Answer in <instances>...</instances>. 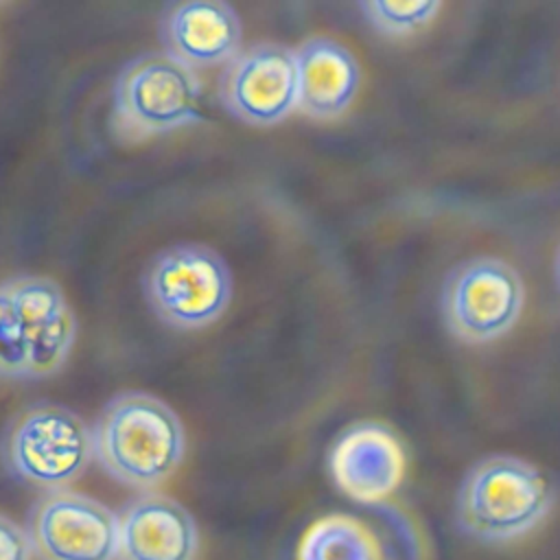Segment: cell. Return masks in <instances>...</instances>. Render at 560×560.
Here are the masks:
<instances>
[{
  "mask_svg": "<svg viewBox=\"0 0 560 560\" xmlns=\"http://www.w3.org/2000/svg\"><path fill=\"white\" fill-rule=\"evenodd\" d=\"M92 448L116 481L149 490L182 466L186 433L179 416L158 396L120 392L98 413Z\"/></svg>",
  "mask_w": 560,
  "mask_h": 560,
  "instance_id": "1",
  "label": "cell"
},
{
  "mask_svg": "<svg viewBox=\"0 0 560 560\" xmlns=\"http://www.w3.org/2000/svg\"><path fill=\"white\" fill-rule=\"evenodd\" d=\"M547 477L529 462L492 455L477 462L457 492L459 527L483 542H505L532 532L551 508Z\"/></svg>",
  "mask_w": 560,
  "mask_h": 560,
  "instance_id": "2",
  "label": "cell"
},
{
  "mask_svg": "<svg viewBox=\"0 0 560 560\" xmlns=\"http://www.w3.org/2000/svg\"><path fill=\"white\" fill-rule=\"evenodd\" d=\"M142 289L158 319L177 330H201L230 306L234 280L217 249L175 243L149 260Z\"/></svg>",
  "mask_w": 560,
  "mask_h": 560,
  "instance_id": "3",
  "label": "cell"
},
{
  "mask_svg": "<svg viewBox=\"0 0 560 560\" xmlns=\"http://www.w3.org/2000/svg\"><path fill=\"white\" fill-rule=\"evenodd\" d=\"M201 116L199 77L166 52H147L118 72L112 125L125 140H149Z\"/></svg>",
  "mask_w": 560,
  "mask_h": 560,
  "instance_id": "4",
  "label": "cell"
},
{
  "mask_svg": "<svg viewBox=\"0 0 560 560\" xmlns=\"http://www.w3.org/2000/svg\"><path fill=\"white\" fill-rule=\"evenodd\" d=\"M94 457L90 427L68 407L37 402L13 416L2 438V459L18 479L66 490Z\"/></svg>",
  "mask_w": 560,
  "mask_h": 560,
  "instance_id": "5",
  "label": "cell"
},
{
  "mask_svg": "<svg viewBox=\"0 0 560 560\" xmlns=\"http://www.w3.org/2000/svg\"><path fill=\"white\" fill-rule=\"evenodd\" d=\"M525 306L518 271L494 256L455 265L442 284L440 311L446 330L462 343H490L514 328Z\"/></svg>",
  "mask_w": 560,
  "mask_h": 560,
  "instance_id": "6",
  "label": "cell"
},
{
  "mask_svg": "<svg viewBox=\"0 0 560 560\" xmlns=\"http://www.w3.org/2000/svg\"><path fill=\"white\" fill-rule=\"evenodd\" d=\"M219 101L236 120L271 127L298 109V72L293 48L258 42L241 48L219 77Z\"/></svg>",
  "mask_w": 560,
  "mask_h": 560,
  "instance_id": "7",
  "label": "cell"
},
{
  "mask_svg": "<svg viewBox=\"0 0 560 560\" xmlns=\"http://www.w3.org/2000/svg\"><path fill=\"white\" fill-rule=\"evenodd\" d=\"M26 536L39 560H114L118 556V516L101 501L50 490L28 512Z\"/></svg>",
  "mask_w": 560,
  "mask_h": 560,
  "instance_id": "8",
  "label": "cell"
},
{
  "mask_svg": "<svg viewBox=\"0 0 560 560\" xmlns=\"http://www.w3.org/2000/svg\"><path fill=\"white\" fill-rule=\"evenodd\" d=\"M405 466L398 435L376 420H361L343 429L328 453L335 486L363 505L392 497L405 477Z\"/></svg>",
  "mask_w": 560,
  "mask_h": 560,
  "instance_id": "9",
  "label": "cell"
},
{
  "mask_svg": "<svg viewBox=\"0 0 560 560\" xmlns=\"http://www.w3.org/2000/svg\"><path fill=\"white\" fill-rule=\"evenodd\" d=\"M20 315L28 378L57 374L77 339V319L61 287L46 276H15L4 282Z\"/></svg>",
  "mask_w": 560,
  "mask_h": 560,
  "instance_id": "10",
  "label": "cell"
},
{
  "mask_svg": "<svg viewBox=\"0 0 560 560\" xmlns=\"http://www.w3.org/2000/svg\"><path fill=\"white\" fill-rule=\"evenodd\" d=\"M162 52L188 70L225 66L243 42L236 9L221 0H186L168 4L160 18Z\"/></svg>",
  "mask_w": 560,
  "mask_h": 560,
  "instance_id": "11",
  "label": "cell"
},
{
  "mask_svg": "<svg viewBox=\"0 0 560 560\" xmlns=\"http://www.w3.org/2000/svg\"><path fill=\"white\" fill-rule=\"evenodd\" d=\"M118 516L120 560H195L199 534L192 516L175 499L147 492Z\"/></svg>",
  "mask_w": 560,
  "mask_h": 560,
  "instance_id": "12",
  "label": "cell"
},
{
  "mask_svg": "<svg viewBox=\"0 0 560 560\" xmlns=\"http://www.w3.org/2000/svg\"><path fill=\"white\" fill-rule=\"evenodd\" d=\"M298 109L313 120H337L354 103L361 68L354 52L326 35L304 39L295 50Z\"/></svg>",
  "mask_w": 560,
  "mask_h": 560,
  "instance_id": "13",
  "label": "cell"
},
{
  "mask_svg": "<svg viewBox=\"0 0 560 560\" xmlns=\"http://www.w3.org/2000/svg\"><path fill=\"white\" fill-rule=\"evenodd\" d=\"M295 560H385L374 532L354 516L328 514L302 534Z\"/></svg>",
  "mask_w": 560,
  "mask_h": 560,
  "instance_id": "14",
  "label": "cell"
},
{
  "mask_svg": "<svg viewBox=\"0 0 560 560\" xmlns=\"http://www.w3.org/2000/svg\"><path fill=\"white\" fill-rule=\"evenodd\" d=\"M365 22L385 37H407L427 28L442 4L438 0H365L359 2Z\"/></svg>",
  "mask_w": 560,
  "mask_h": 560,
  "instance_id": "15",
  "label": "cell"
},
{
  "mask_svg": "<svg viewBox=\"0 0 560 560\" xmlns=\"http://www.w3.org/2000/svg\"><path fill=\"white\" fill-rule=\"evenodd\" d=\"M0 376L28 378V350L18 308L7 284H0Z\"/></svg>",
  "mask_w": 560,
  "mask_h": 560,
  "instance_id": "16",
  "label": "cell"
},
{
  "mask_svg": "<svg viewBox=\"0 0 560 560\" xmlns=\"http://www.w3.org/2000/svg\"><path fill=\"white\" fill-rule=\"evenodd\" d=\"M33 549L26 529L0 514V560H31Z\"/></svg>",
  "mask_w": 560,
  "mask_h": 560,
  "instance_id": "17",
  "label": "cell"
}]
</instances>
